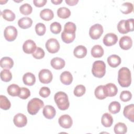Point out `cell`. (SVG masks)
I'll return each mask as SVG.
<instances>
[{"mask_svg":"<svg viewBox=\"0 0 134 134\" xmlns=\"http://www.w3.org/2000/svg\"><path fill=\"white\" fill-rule=\"evenodd\" d=\"M76 25L72 22H68L64 25V30L61 34L62 41L66 43L72 42L75 38Z\"/></svg>","mask_w":134,"mask_h":134,"instance_id":"cell-1","label":"cell"},{"mask_svg":"<svg viewBox=\"0 0 134 134\" xmlns=\"http://www.w3.org/2000/svg\"><path fill=\"white\" fill-rule=\"evenodd\" d=\"M118 82L121 87H127L130 86L131 82V76L130 71L128 68L122 67L119 70Z\"/></svg>","mask_w":134,"mask_h":134,"instance_id":"cell-2","label":"cell"},{"mask_svg":"<svg viewBox=\"0 0 134 134\" xmlns=\"http://www.w3.org/2000/svg\"><path fill=\"white\" fill-rule=\"evenodd\" d=\"M55 102L60 110H65L68 109L70 105L67 94L63 92H59L54 95Z\"/></svg>","mask_w":134,"mask_h":134,"instance_id":"cell-3","label":"cell"},{"mask_svg":"<svg viewBox=\"0 0 134 134\" xmlns=\"http://www.w3.org/2000/svg\"><path fill=\"white\" fill-rule=\"evenodd\" d=\"M44 106L43 102L38 98H34L29 101L27 105V110L29 114L35 115Z\"/></svg>","mask_w":134,"mask_h":134,"instance_id":"cell-4","label":"cell"},{"mask_svg":"<svg viewBox=\"0 0 134 134\" xmlns=\"http://www.w3.org/2000/svg\"><path fill=\"white\" fill-rule=\"evenodd\" d=\"M92 72L93 75L98 78L103 77L106 73V64L101 60L95 61L92 65Z\"/></svg>","mask_w":134,"mask_h":134,"instance_id":"cell-5","label":"cell"},{"mask_svg":"<svg viewBox=\"0 0 134 134\" xmlns=\"http://www.w3.org/2000/svg\"><path fill=\"white\" fill-rule=\"evenodd\" d=\"M103 32V26L99 24H96L92 26L89 30V35L91 38L96 40L99 39Z\"/></svg>","mask_w":134,"mask_h":134,"instance_id":"cell-6","label":"cell"},{"mask_svg":"<svg viewBox=\"0 0 134 134\" xmlns=\"http://www.w3.org/2000/svg\"><path fill=\"white\" fill-rule=\"evenodd\" d=\"M45 46L47 51L51 53H57L60 49L59 42L55 38L49 39L47 41Z\"/></svg>","mask_w":134,"mask_h":134,"instance_id":"cell-7","label":"cell"},{"mask_svg":"<svg viewBox=\"0 0 134 134\" xmlns=\"http://www.w3.org/2000/svg\"><path fill=\"white\" fill-rule=\"evenodd\" d=\"M4 36L7 41H14L17 36V30L14 26H8L4 29Z\"/></svg>","mask_w":134,"mask_h":134,"instance_id":"cell-8","label":"cell"},{"mask_svg":"<svg viewBox=\"0 0 134 134\" xmlns=\"http://www.w3.org/2000/svg\"><path fill=\"white\" fill-rule=\"evenodd\" d=\"M38 77L39 81L43 84H48L52 80L53 75L51 72L48 69H42L39 73Z\"/></svg>","mask_w":134,"mask_h":134,"instance_id":"cell-9","label":"cell"},{"mask_svg":"<svg viewBox=\"0 0 134 134\" xmlns=\"http://www.w3.org/2000/svg\"><path fill=\"white\" fill-rule=\"evenodd\" d=\"M13 122L15 125L17 127H23L25 126L27 123V119L26 116L21 113H18L15 115Z\"/></svg>","mask_w":134,"mask_h":134,"instance_id":"cell-10","label":"cell"},{"mask_svg":"<svg viewBox=\"0 0 134 134\" xmlns=\"http://www.w3.org/2000/svg\"><path fill=\"white\" fill-rule=\"evenodd\" d=\"M58 121L60 126L65 129L70 128L73 124V121L71 117L70 116L66 114L61 116L59 118Z\"/></svg>","mask_w":134,"mask_h":134,"instance_id":"cell-11","label":"cell"},{"mask_svg":"<svg viewBox=\"0 0 134 134\" xmlns=\"http://www.w3.org/2000/svg\"><path fill=\"white\" fill-rule=\"evenodd\" d=\"M103 43L106 46H111L115 44L118 41V37L114 33H108L103 38Z\"/></svg>","mask_w":134,"mask_h":134,"instance_id":"cell-12","label":"cell"},{"mask_svg":"<svg viewBox=\"0 0 134 134\" xmlns=\"http://www.w3.org/2000/svg\"><path fill=\"white\" fill-rule=\"evenodd\" d=\"M36 48L37 47L35 42L31 39H28L25 41L23 45V50L24 52L27 54L32 53Z\"/></svg>","mask_w":134,"mask_h":134,"instance_id":"cell-13","label":"cell"},{"mask_svg":"<svg viewBox=\"0 0 134 134\" xmlns=\"http://www.w3.org/2000/svg\"><path fill=\"white\" fill-rule=\"evenodd\" d=\"M119 46L123 50H128L132 46V41L131 38L128 36L122 37L119 40Z\"/></svg>","mask_w":134,"mask_h":134,"instance_id":"cell-14","label":"cell"},{"mask_svg":"<svg viewBox=\"0 0 134 134\" xmlns=\"http://www.w3.org/2000/svg\"><path fill=\"white\" fill-rule=\"evenodd\" d=\"M104 90L107 97H113L115 96L117 92L118 89L116 85L110 83L104 85Z\"/></svg>","mask_w":134,"mask_h":134,"instance_id":"cell-15","label":"cell"},{"mask_svg":"<svg viewBox=\"0 0 134 134\" xmlns=\"http://www.w3.org/2000/svg\"><path fill=\"white\" fill-rule=\"evenodd\" d=\"M123 114L124 116L131 122H134V105L133 104L124 107Z\"/></svg>","mask_w":134,"mask_h":134,"instance_id":"cell-16","label":"cell"},{"mask_svg":"<svg viewBox=\"0 0 134 134\" xmlns=\"http://www.w3.org/2000/svg\"><path fill=\"white\" fill-rule=\"evenodd\" d=\"M42 113L46 118L51 119L55 116L56 110L52 106L46 105L43 109Z\"/></svg>","mask_w":134,"mask_h":134,"instance_id":"cell-17","label":"cell"},{"mask_svg":"<svg viewBox=\"0 0 134 134\" xmlns=\"http://www.w3.org/2000/svg\"><path fill=\"white\" fill-rule=\"evenodd\" d=\"M51 66L55 70H60L63 68L65 66L64 60L59 57H55L53 58L50 62Z\"/></svg>","mask_w":134,"mask_h":134,"instance_id":"cell-18","label":"cell"},{"mask_svg":"<svg viewBox=\"0 0 134 134\" xmlns=\"http://www.w3.org/2000/svg\"><path fill=\"white\" fill-rule=\"evenodd\" d=\"M74 56L77 58H83L85 57L87 54V49L82 45L76 47L73 51Z\"/></svg>","mask_w":134,"mask_h":134,"instance_id":"cell-19","label":"cell"},{"mask_svg":"<svg viewBox=\"0 0 134 134\" xmlns=\"http://www.w3.org/2000/svg\"><path fill=\"white\" fill-rule=\"evenodd\" d=\"M60 81L64 85H70L73 81V76L71 73L67 71L63 72L60 75Z\"/></svg>","mask_w":134,"mask_h":134,"instance_id":"cell-20","label":"cell"},{"mask_svg":"<svg viewBox=\"0 0 134 134\" xmlns=\"http://www.w3.org/2000/svg\"><path fill=\"white\" fill-rule=\"evenodd\" d=\"M23 80L25 84L28 86H32L36 82V77L32 73L27 72L23 75Z\"/></svg>","mask_w":134,"mask_h":134,"instance_id":"cell-21","label":"cell"},{"mask_svg":"<svg viewBox=\"0 0 134 134\" xmlns=\"http://www.w3.org/2000/svg\"><path fill=\"white\" fill-rule=\"evenodd\" d=\"M0 64L2 68L9 70L13 66L14 61L10 57H5L1 59Z\"/></svg>","mask_w":134,"mask_h":134,"instance_id":"cell-22","label":"cell"},{"mask_svg":"<svg viewBox=\"0 0 134 134\" xmlns=\"http://www.w3.org/2000/svg\"><path fill=\"white\" fill-rule=\"evenodd\" d=\"M107 62L110 66L112 68H116L120 64L121 59L118 55L113 54L108 57Z\"/></svg>","mask_w":134,"mask_h":134,"instance_id":"cell-23","label":"cell"},{"mask_svg":"<svg viewBox=\"0 0 134 134\" xmlns=\"http://www.w3.org/2000/svg\"><path fill=\"white\" fill-rule=\"evenodd\" d=\"M32 24V19L28 17H23L19 19L18 25L22 29H27L30 27Z\"/></svg>","mask_w":134,"mask_h":134,"instance_id":"cell-24","label":"cell"},{"mask_svg":"<svg viewBox=\"0 0 134 134\" xmlns=\"http://www.w3.org/2000/svg\"><path fill=\"white\" fill-rule=\"evenodd\" d=\"M101 122L105 127H110L113 122V118L111 115L107 113L104 114L101 118Z\"/></svg>","mask_w":134,"mask_h":134,"instance_id":"cell-25","label":"cell"},{"mask_svg":"<svg viewBox=\"0 0 134 134\" xmlns=\"http://www.w3.org/2000/svg\"><path fill=\"white\" fill-rule=\"evenodd\" d=\"M40 16L43 20L49 21L53 18L54 14L51 9L46 8L40 12Z\"/></svg>","mask_w":134,"mask_h":134,"instance_id":"cell-26","label":"cell"},{"mask_svg":"<svg viewBox=\"0 0 134 134\" xmlns=\"http://www.w3.org/2000/svg\"><path fill=\"white\" fill-rule=\"evenodd\" d=\"M104 49L100 45H95L91 49V54L94 58H100L104 54Z\"/></svg>","mask_w":134,"mask_h":134,"instance_id":"cell-27","label":"cell"},{"mask_svg":"<svg viewBox=\"0 0 134 134\" xmlns=\"http://www.w3.org/2000/svg\"><path fill=\"white\" fill-rule=\"evenodd\" d=\"M7 93L12 96H19L20 91V88L16 84H11L7 87Z\"/></svg>","mask_w":134,"mask_h":134,"instance_id":"cell-28","label":"cell"},{"mask_svg":"<svg viewBox=\"0 0 134 134\" xmlns=\"http://www.w3.org/2000/svg\"><path fill=\"white\" fill-rule=\"evenodd\" d=\"M57 15L59 17L63 19H65L70 17L71 12L70 9L65 7H61L57 10Z\"/></svg>","mask_w":134,"mask_h":134,"instance_id":"cell-29","label":"cell"},{"mask_svg":"<svg viewBox=\"0 0 134 134\" xmlns=\"http://www.w3.org/2000/svg\"><path fill=\"white\" fill-rule=\"evenodd\" d=\"M94 94L96 97L99 99H103L107 97L104 90V85L98 86L95 90Z\"/></svg>","mask_w":134,"mask_h":134,"instance_id":"cell-30","label":"cell"},{"mask_svg":"<svg viewBox=\"0 0 134 134\" xmlns=\"http://www.w3.org/2000/svg\"><path fill=\"white\" fill-rule=\"evenodd\" d=\"M114 130L116 134H124L127 131V127L124 123L118 122L115 125Z\"/></svg>","mask_w":134,"mask_h":134,"instance_id":"cell-31","label":"cell"},{"mask_svg":"<svg viewBox=\"0 0 134 134\" xmlns=\"http://www.w3.org/2000/svg\"><path fill=\"white\" fill-rule=\"evenodd\" d=\"M1 15L4 19L8 21H12L15 19V14L10 9H4L1 13Z\"/></svg>","mask_w":134,"mask_h":134,"instance_id":"cell-32","label":"cell"},{"mask_svg":"<svg viewBox=\"0 0 134 134\" xmlns=\"http://www.w3.org/2000/svg\"><path fill=\"white\" fill-rule=\"evenodd\" d=\"M11 104L8 99L3 95H0V107L3 110H8L10 108Z\"/></svg>","mask_w":134,"mask_h":134,"instance_id":"cell-33","label":"cell"},{"mask_svg":"<svg viewBox=\"0 0 134 134\" xmlns=\"http://www.w3.org/2000/svg\"><path fill=\"white\" fill-rule=\"evenodd\" d=\"M121 106L118 102L114 101L111 102L108 106V110L111 114H115L119 112L120 110Z\"/></svg>","mask_w":134,"mask_h":134,"instance_id":"cell-34","label":"cell"},{"mask_svg":"<svg viewBox=\"0 0 134 134\" xmlns=\"http://www.w3.org/2000/svg\"><path fill=\"white\" fill-rule=\"evenodd\" d=\"M1 79L3 81L7 82L10 81L12 78V74L10 71L8 69L3 70L0 73Z\"/></svg>","mask_w":134,"mask_h":134,"instance_id":"cell-35","label":"cell"},{"mask_svg":"<svg viewBox=\"0 0 134 134\" xmlns=\"http://www.w3.org/2000/svg\"><path fill=\"white\" fill-rule=\"evenodd\" d=\"M133 8V6L132 3L129 2H126L122 4L120 11L124 14H128L132 12Z\"/></svg>","mask_w":134,"mask_h":134,"instance_id":"cell-36","label":"cell"},{"mask_svg":"<svg viewBox=\"0 0 134 134\" xmlns=\"http://www.w3.org/2000/svg\"><path fill=\"white\" fill-rule=\"evenodd\" d=\"M19 10L22 14L25 15H28L32 13V8L30 4L28 3H25L20 6Z\"/></svg>","mask_w":134,"mask_h":134,"instance_id":"cell-37","label":"cell"},{"mask_svg":"<svg viewBox=\"0 0 134 134\" xmlns=\"http://www.w3.org/2000/svg\"><path fill=\"white\" fill-rule=\"evenodd\" d=\"M86 91L85 87L83 85H77L74 90V94L76 97H81L83 96Z\"/></svg>","mask_w":134,"mask_h":134,"instance_id":"cell-38","label":"cell"},{"mask_svg":"<svg viewBox=\"0 0 134 134\" xmlns=\"http://www.w3.org/2000/svg\"><path fill=\"white\" fill-rule=\"evenodd\" d=\"M50 30L54 34H58L61 31V25L59 23L53 22L50 25Z\"/></svg>","mask_w":134,"mask_h":134,"instance_id":"cell-39","label":"cell"},{"mask_svg":"<svg viewBox=\"0 0 134 134\" xmlns=\"http://www.w3.org/2000/svg\"><path fill=\"white\" fill-rule=\"evenodd\" d=\"M35 30L36 34L39 36H43L46 30V28L45 25L42 23H38L35 26Z\"/></svg>","mask_w":134,"mask_h":134,"instance_id":"cell-40","label":"cell"},{"mask_svg":"<svg viewBox=\"0 0 134 134\" xmlns=\"http://www.w3.org/2000/svg\"><path fill=\"white\" fill-rule=\"evenodd\" d=\"M44 51L40 47H37L35 51L32 53V56L34 58L37 59H41L44 57Z\"/></svg>","mask_w":134,"mask_h":134,"instance_id":"cell-41","label":"cell"},{"mask_svg":"<svg viewBox=\"0 0 134 134\" xmlns=\"http://www.w3.org/2000/svg\"><path fill=\"white\" fill-rule=\"evenodd\" d=\"M132 97V94L129 91H123L121 92L120 95V99L124 102H128L131 99Z\"/></svg>","mask_w":134,"mask_h":134,"instance_id":"cell-42","label":"cell"},{"mask_svg":"<svg viewBox=\"0 0 134 134\" xmlns=\"http://www.w3.org/2000/svg\"><path fill=\"white\" fill-rule=\"evenodd\" d=\"M30 95V92L29 90L26 87H21L20 94L18 96V97L21 99H26L28 98Z\"/></svg>","mask_w":134,"mask_h":134,"instance_id":"cell-43","label":"cell"},{"mask_svg":"<svg viewBox=\"0 0 134 134\" xmlns=\"http://www.w3.org/2000/svg\"><path fill=\"white\" fill-rule=\"evenodd\" d=\"M125 20H124V19L121 20L117 25V29L118 31L122 34H125L128 32L126 28Z\"/></svg>","mask_w":134,"mask_h":134,"instance_id":"cell-44","label":"cell"},{"mask_svg":"<svg viewBox=\"0 0 134 134\" xmlns=\"http://www.w3.org/2000/svg\"><path fill=\"white\" fill-rule=\"evenodd\" d=\"M50 90L49 89V87H42L40 89L39 91V95L43 97V98H46L47 97L49 96V95L50 94Z\"/></svg>","mask_w":134,"mask_h":134,"instance_id":"cell-45","label":"cell"},{"mask_svg":"<svg viewBox=\"0 0 134 134\" xmlns=\"http://www.w3.org/2000/svg\"><path fill=\"white\" fill-rule=\"evenodd\" d=\"M133 23L134 19L132 18L125 20V26L128 32L132 31L133 30Z\"/></svg>","mask_w":134,"mask_h":134,"instance_id":"cell-46","label":"cell"},{"mask_svg":"<svg viewBox=\"0 0 134 134\" xmlns=\"http://www.w3.org/2000/svg\"><path fill=\"white\" fill-rule=\"evenodd\" d=\"M47 2V0H34V4L38 7L43 6Z\"/></svg>","mask_w":134,"mask_h":134,"instance_id":"cell-47","label":"cell"},{"mask_svg":"<svg viewBox=\"0 0 134 134\" xmlns=\"http://www.w3.org/2000/svg\"><path fill=\"white\" fill-rule=\"evenodd\" d=\"M65 3L70 6L75 5L79 2L78 0H65Z\"/></svg>","mask_w":134,"mask_h":134,"instance_id":"cell-48","label":"cell"},{"mask_svg":"<svg viewBox=\"0 0 134 134\" xmlns=\"http://www.w3.org/2000/svg\"><path fill=\"white\" fill-rule=\"evenodd\" d=\"M62 0H51V2L55 4V5H58L60 4L61 3H62Z\"/></svg>","mask_w":134,"mask_h":134,"instance_id":"cell-49","label":"cell"}]
</instances>
